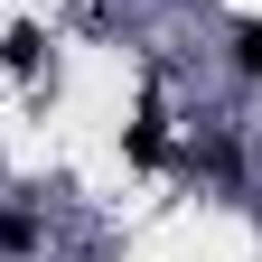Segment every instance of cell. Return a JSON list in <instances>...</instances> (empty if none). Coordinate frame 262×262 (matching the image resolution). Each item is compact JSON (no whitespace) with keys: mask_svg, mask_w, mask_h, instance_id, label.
I'll return each mask as SVG.
<instances>
[{"mask_svg":"<svg viewBox=\"0 0 262 262\" xmlns=\"http://www.w3.org/2000/svg\"><path fill=\"white\" fill-rule=\"evenodd\" d=\"M38 47H47L38 28H10V38H0V66H10V75H28V66H38Z\"/></svg>","mask_w":262,"mask_h":262,"instance_id":"obj_1","label":"cell"},{"mask_svg":"<svg viewBox=\"0 0 262 262\" xmlns=\"http://www.w3.org/2000/svg\"><path fill=\"white\" fill-rule=\"evenodd\" d=\"M234 56H244V75H262V28H244V38H234Z\"/></svg>","mask_w":262,"mask_h":262,"instance_id":"obj_2","label":"cell"}]
</instances>
